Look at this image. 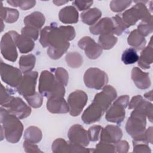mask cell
Here are the masks:
<instances>
[{
  "label": "cell",
  "mask_w": 153,
  "mask_h": 153,
  "mask_svg": "<svg viewBox=\"0 0 153 153\" xmlns=\"http://www.w3.org/2000/svg\"><path fill=\"white\" fill-rule=\"evenodd\" d=\"M114 25L111 19L105 17L102 19L97 23L90 27V32L93 35L113 34Z\"/></svg>",
  "instance_id": "21"
},
{
  "label": "cell",
  "mask_w": 153,
  "mask_h": 153,
  "mask_svg": "<svg viewBox=\"0 0 153 153\" xmlns=\"http://www.w3.org/2000/svg\"><path fill=\"white\" fill-rule=\"evenodd\" d=\"M1 127L4 130L5 139L15 143L20 140L23 131L22 123L15 115L2 106L1 108Z\"/></svg>",
  "instance_id": "2"
},
{
  "label": "cell",
  "mask_w": 153,
  "mask_h": 153,
  "mask_svg": "<svg viewBox=\"0 0 153 153\" xmlns=\"http://www.w3.org/2000/svg\"><path fill=\"white\" fill-rule=\"evenodd\" d=\"M139 55L136 50L133 48L126 49L122 54L121 60L126 65L133 64L139 60Z\"/></svg>",
  "instance_id": "32"
},
{
  "label": "cell",
  "mask_w": 153,
  "mask_h": 153,
  "mask_svg": "<svg viewBox=\"0 0 153 153\" xmlns=\"http://www.w3.org/2000/svg\"><path fill=\"white\" fill-rule=\"evenodd\" d=\"M12 33L16 45L21 53H27L33 49L35 43L33 39L22 34L19 35L14 30H12Z\"/></svg>",
  "instance_id": "22"
},
{
  "label": "cell",
  "mask_w": 153,
  "mask_h": 153,
  "mask_svg": "<svg viewBox=\"0 0 153 153\" xmlns=\"http://www.w3.org/2000/svg\"><path fill=\"white\" fill-rule=\"evenodd\" d=\"M94 152H115V148L114 144L100 142L96 146Z\"/></svg>",
  "instance_id": "39"
},
{
  "label": "cell",
  "mask_w": 153,
  "mask_h": 153,
  "mask_svg": "<svg viewBox=\"0 0 153 153\" xmlns=\"http://www.w3.org/2000/svg\"><path fill=\"white\" fill-rule=\"evenodd\" d=\"M133 152H151V151L148 146V144L133 141Z\"/></svg>",
  "instance_id": "43"
},
{
  "label": "cell",
  "mask_w": 153,
  "mask_h": 153,
  "mask_svg": "<svg viewBox=\"0 0 153 153\" xmlns=\"http://www.w3.org/2000/svg\"><path fill=\"white\" fill-rule=\"evenodd\" d=\"M1 52L7 60L15 62L17 60L18 54L12 30L2 36L1 41Z\"/></svg>",
  "instance_id": "10"
},
{
  "label": "cell",
  "mask_w": 153,
  "mask_h": 153,
  "mask_svg": "<svg viewBox=\"0 0 153 153\" xmlns=\"http://www.w3.org/2000/svg\"><path fill=\"white\" fill-rule=\"evenodd\" d=\"M38 90L42 96L48 99L63 97L65 93V86L48 71H42L40 75Z\"/></svg>",
  "instance_id": "3"
},
{
  "label": "cell",
  "mask_w": 153,
  "mask_h": 153,
  "mask_svg": "<svg viewBox=\"0 0 153 153\" xmlns=\"http://www.w3.org/2000/svg\"><path fill=\"white\" fill-rule=\"evenodd\" d=\"M38 75L36 71H30L25 74L21 82L16 87L18 93L23 96L24 97L33 94L36 92L35 86Z\"/></svg>",
  "instance_id": "13"
},
{
  "label": "cell",
  "mask_w": 153,
  "mask_h": 153,
  "mask_svg": "<svg viewBox=\"0 0 153 153\" xmlns=\"http://www.w3.org/2000/svg\"><path fill=\"white\" fill-rule=\"evenodd\" d=\"M68 136L69 141L75 145L85 147L89 144L88 132L79 124L71 126L68 131Z\"/></svg>",
  "instance_id": "14"
},
{
  "label": "cell",
  "mask_w": 153,
  "mask_h": 153,
  "mask_svg": "<svg viewBox=\"0 0 153 153\" xmlns=\"http://www.w3.org/2000/svg\"><path fill=\"white\" fill-rule=\"evenodd\" d=\"M146 115L134 109L127 121L126 129L128 134L135 138L143 134L146 130Z\"/></svg>",
  "instance_id": "6"
},
{
  "label": "cell",
  "mask_w": 153,
  "mask_h": 153,
  "mask_svg": "<svg viewBox=\"0 0 153 153\" xmlns=\"http://www.w3.org/2000/svg\"><path fill=\"white\" fill-rule=\"evenodd\" d=\"M24 138L27 142L37 143L42 139V132L37 127L30 126L25 131Z\"/></svg>",
  "instance_id": "29"
},
{
  "label": "cell",
  "mask_w": 153,
  "mask_h": 153,
  "mask_svg": "<svg viewBox=\"0 0 153 153\" xmlns=\"http://www.w3.org/2000/svg\"><path fill=\"white\" fill-rule=\"evenodd\" d=\"M78 45L81 49L84 50L85 55L91 59H97L102 53V47L89 36L81 38L78 41Z\"/></svg>",
  "instance_id": "15"
},
{
  "label": "cell",
  "mask_w": 153,
  "mask_h": 153,
  "mask_svg": "<svg viewBox=\"0 0 153 153\" xmlns=\"http://www.w3.org/2000/svg\"><path fill=\"white\" fill-rule=\"evenodd\" d=\"M19 16V13L17 10L3 7L1 6V20H4L7 23H13L16 22Z\"/></svg>",
  "instance_id": "30"
},
{
  "label": "cell",
  "mask_w": 153,
  "mask_h": 153,
  "mask_svg": "<svg viewBox=\"0 0 153 153\" xmlns=\"http://www.w3.org/2000/svg\"><path fill=\"white\" fill-rule=\"evenodd\" d=\"M123 136L122 130L117 126L108 125L102 129L100 138V141L108 143H115L120 141Z\"/></svg>",
  "instance_id": "17"
},
{
  "label": "cell",
  "mask_w": 153,
  "mask_h": 153,
  "mask_svg": "<svg viewBox=\"0 0 153 153\" xmlns=\"http://www.w3.org/2000/svg\"><path fill=\"white\" fill-rule=\"evenodd\" d=\"M7 2L13 7H20L23 10H27L36 4L35 1H7Z\"/></svg>",
  "instance_id": "38"
},
{
  "label": "cell",
  "mask_w": 153,
  "mask_h": 153,
  "mask_svg": "<svg viewBox=\"0 0 153 153\" xmlns=\"http://www.w3.org/2000/svg\"><path fill=\"white\" fill-rule=\"evenodd\" d=\"M131 2V1H112L110 8L114 12H121L130 6Z\"/></svg>",
  "instance_id": "35"
},
{
  "label": "cell",
  "mask_w": 153,
  "mask_h": 153,
  "mask_svg": "<svg viewBox=\"0 0 153 153\" xmlns=\"http://www.w3.org/2000/svg\"><path fill=\"white\" fill-rule=\"evenodd\" d=\"M102 127L100 126H93L88 130V136L89 140L95 142L99 140Z\"/></svg>",
  "instance_id": "41"
},
{
  "label": "cell",
  "mask_w": 153,
  "mask_h": 153,
  "mask_svg": "<svg viewBox=\"0 0 153 153\" xmlns=\"http://www.w3.org/2000/svg\"><path fill=\"white\" fill-rule=\"evenodd\" d=\"M53 70L56 78L64 86H66L68 81V72L62 68H57L56 69H54Z\"/></svg>",
  "instance_id": "37"
},
{
  "label": "cell",
  "mask_w": 153,
  "mask_h": 153,
  "mask_svg": "<svg viewBox=\"0 0 153 153\" xmlns=\"http://www.w3.org/2000/svg\"><path fill=\"white\" fill-rule=\"evenodd\" d=\"M4 108L19 119L25 118L29 116L31 113L30 108L19 97L13 96L10 102Z\"/></svg>",
  "instance_id": "12"
},
{
  "label": "cell",
  "mask_w": 153,
  "mask_h": 153,
  "mask_svg": "<svg viewBox=\"0 0 153 153\" xmlns=\"http://www.w3.org/2000/svg\"><path fill=\"white\" fill-rule=\"evenodd\" d=\"M87 100V95L82 90H77L71 93L68 99L71 115L74 117L79 115L85 106Z\"/></svg>",
  "instance_id": "9"
},
{
  "label": "cell",
  "mask_w": 153,
  "mask_h": 153,
  "mask_svg": "<svg viewBox=\"0 0 153 153\" xmlns=\"http://www.w3.org/2000/svg\"><path fill=\"white\" fill-rule=\"evenodd\" d=\"M35 62V56L32 54L22 56L19 62L21 71L24 74L30 72L34 68Z\"/></svg>",
  "instance_id": "28"
},
{
  "label": "cell",
  "mask_w": 153,
  "mask_h": 153,
  "mask_svg": "<svg viewBox=\"0 0 153 153\" xmlns=\"http://www.w3.org/2000/svg\"><path fill=\"white\" fill-rule=\"evenodd\" d=\"M152 90H151L149 92H147L145 94L144 96L145 98H146L147 99L149 100L150 101H152Z\"/></svg>",
  "instance_id": "47"
},
{
  "label": "cell",
  "mask_w": 153,
  "mask_h": 153,
  "mask_svg": "<svg viewBox=\"0 0 153 153\" xmlns=\"http://www.w3.org/2000/svg\"><path fill=\"white\" fill-rule=\"evenodd\" d=\"M117 96V91L113 87L106 85L103 88L102 91L95 95L93 102L100 108L105 112L111 103L115 99Z\"/></svg>",
  "instance_id": "11"
},
{
  "label": "cell",
  "mask_w": 153,
  "mask_h": 153,
  "mask_svg": "<svg viewBox=\"0 0 153 153\" xmlns=\"http://www.w3.org/2000/svg\"><path fill=\"white\" fill-rule=\"evenodd\" d=\"M21 70L11 65L1 62V76L2 80L7 84L17 87L23 78Z\"/></svg>",
  "instance_id": "8"
},
{
  "label": "cell",
  "mask_w": 153,
  "mask_h": 153,
  "mask_svg": "<svg viewBox=\"0 0 153 153\" xmlns=\"http://www.w3.org/2000/svg\"><path fill=\"white\" fill-rule=\"evenodd\" d=\"M75 31L71 26L57 27L51 23L41 31L39 42L42 47H48L47 54L53 59H58L68 50L69 41L74 39Z\"/></svg>",
  "instance_id": "1"
},
{
  "label": "cell",
  "mask_w": 153,
  "mask_h": 153,
  "mask_svg": "<svg viewBox=\"0 0 153 153\" xmlns=\"http://www.w3.org/2000/svg\"><path fill=\"white\" fill-rule=\"evenodd\" d=\"M25 98L27 100L29 105L34 108H39L42 105L43 100L42 96L37 92H35L33 94L26 97Z\"/></svg>",
  "instance_id": "36"
},
{
  "label": "cell",
  "mask_w": 153,
  "mask_h": 153,
  "mask_svg": "<svg viewBox=\"0 0 153 153\" xmlns=\"http://www.w3.org/2000/svg\"><path fill=\"white\" fill-rule=\"evenodd\" d=\"M66 62L72 68H79L82 63V57L78 52H70L66 56Z\"/></svg>",
  "instance_id": "33"
},
{
  "label": "cell",
  "mask_w": 153,
  "mask_h": 153,
  "mask_svg": "<svg viewBox=\"0 0 153 153\" xmlns=\"http://www.w3.org/2000/svg\"><path fill=\"white\" fill-rule=\"evenodd\" d=\"M84 81L87 87L100 90L106 85L108 77L104 71L96 68H90L84 74Z\"/></svg>",
  "instance_id": "7"
},
{
  "label": "cell",
  "mask_w": 153,
  "mask_h": 153,
  "mask_svg": "<svg viewBox=\"0 0 153 153\" xmlns=\"http://www.w3.org/2000/svg\"><path fill=\"white\" fill-rule=\"evenodd\" d=\"M152 37L149 43L141 52L138 60V65L143 69H147L150 68L152 63Z\"/></svg>",
  "instance_id": "24"
},
{
  "label": "cell",
  "mask_w": 153,
  "mask_h": 153,
  "mask_svg": "<svg viewBox=\"0 0 153 153\" xmlns=\"http://www.w3.org/2000/svg\"><path fill=\"white\" fill-rule=\"evenodd\" d=\"M103 114L102 109L92 102L84 111L81 118L84 123L90 124L99 121Z\"/></svg>",
  "instance_id": "19"
},
{
  "label": "cell",
  "mask_w": 153,
  "mask_h": 153,
  "mask_svg": "<svg viewBox=\"0 0 153 153\" xmlns=\"http://www.w3.org/2000/svg\"><path fill=\"white\" fill-rule=\"evenodd\" d=\"M99 44L103 49L109 50L112 48L117 42V38L112 33L100 35L99 38Z\"/></svg>",
  "instance_id": "31"
},
{
  "label": "cell",
  "mask_w": 153,
  "mask_h": 153,
  "mask_svg": "<svg viewBox=\"0 0 153 153\" xmlns=\"http://www.w3.org/2000/svg\"><path fill=\"white\" fill-rule=\"evenodd\" d=\"M93 3V1H74L73 5L76 7L79 11L87 10Z\"/></svg>",
  "instance_id": "44"
},
{
  "label": "cell",
  "mask_w": 153,
  "mask_h": 153,
  "mask_svg": "<svg viewBox=\"0 0 153 153\" xmlns=\"http://www.w3.org/2000/svg\"><path fill=\"white\" fill-rule=\"evenodd\" d=\"M111 19L114 25L113 34L120 35L124 31H125L126 29L129 27V26L124 23L123 20L118 15H116L112 17Z\"/></svg>",
  "instance_id": "34"
},
{
  "label": "cell",
  "mask_w": 153,
  "mask_h": 153,
  "mask_svg": "<svg viewBox=\"0 0 153 153\" xmlns=\"http://www.w3.org/2000/svg\"><path fill=\"white\" fill-rule=\"evenodd\" d=\"M53 152H88L90 150L84 146L75 145L71 142H66L63 139L58 138L52 144Z\"/></svg>",
  "instance_id": "16"
},
{
  "label": "cell",
  "mask_w": 153,
  "mask_h": 153,
  "mask_svg": "<svg viewBox=\"0 0 153 153\" xmlns=\"http://www.w3.org/2000/svg\"><path fill=\"white\" fill-rule=\"evenodd\" d=\"M61 22L65 24L76 23L78 21V13L73 6H67L61 9L59 13Z\"/></svg>",
  "instance_id": "23"
},
{
  "label": "cell",
  "mask_w": 153,
  "mask_h": 153,
  "mask_svg": "<svg viewBox=\"0 0 153 153\" xmlns=\"http://www.w3.org/2000/svg\"><path fill=\"white\" fill-rule=\"evenodd\" d=\"M102 12L97 8L88 9L81 14V18L83 23L93 26L100 18Z\"/></svg>",
  "instance_id": "27"
},
{
  "label": "cell",
  "mask_w": 153,
  "mask_h": 153,
  "mask_svg": "<svg viewBox=\"0 0 153 153\" xmlns=\"http://www.w3.org/2000/svg\"><path fill=\"white\" fill-rule=\"evenodd\" d=\"M53 2L56 5H62L63 4H65L67 2H68V1H53Z\"/></svg>",
  "instance_id": "48"
},
{
  "label": "cell",
  "mask_w": 153,
  "mask_h": 153,
  "mask_svg": "<svg viewBox=\"0 0 153 153\" xmlns=\"http://www.w3.org/2000/svg\"><path fill=\"white\" fill-rule=\"evenodd\" d=\"M129 103V97L123 95L119 97L108 109L105 118L109 122L120 124L125 118V109Z\"/></svg>",
  "instance_id": "5"
},
{
  "label": "cell",
  "mask_w": 153,
  "mask_h": 153,
  "mask_svg": "<svg viewBox=\"0 0 153 153\" xmlns=\"http://www.w3.org/2000/svg\"><path fill=\"white\" fill-rule=\"evenodd\" d=\"M128 45L133 47L136 50H140L144 48L146 40L143 36H142L137 29H134L131 32L127 38Z\"/></svg>",
  "instance_id": "26"
},
{
  "label": "cell",
  "mask_w": 153,
  "mask_h": 153,
  "mask_svg": "<svg viewBox=\"0 0 153 153\" xmlns=\"http://www.w3.org/2000/svg\"><path fill=\"white\" fill-rule=\"evenodd\" d=\"M23 148L26 152H42L35 143H30L26 140L23 142Z\"/></svg>",
  "instance_id": "46"
},
{
  "label": "cell",
  "mask_w": 153,
  "mask_h": 153,
  "mask_svg": "<svg viewBox=\"0 0 153 153\" xmlns=\"http://www.w3.org/2000/svg\"><path fill=\"white\" fill-rule=\"evenodd\" d=\"M131 79L138 88L146 89L151 85L149 74L144 72L137 67H134L131 71Z\"/></svg>",
  "instance_id": "18"
},
{
  "label": "cell",
  "mask_w": 153,
  "mask_h": 153,
  "mask_svg": "<svg viewBox=\"0 0 153 153\" xmlns=\"http://www.w3.org/2000/svg\"><path fill=\"white\" fill-rule=\"evenodd\" d=\"M115 152H126L129 148V145L126 140H120L115 143H114Z\"/></svg>",
  "instance_id": "45"
},
{
  "label": "cell",
  "mask_w": 153,
  "mask_h": 153,
  "mask_svg": "<svg viewBox=\"0 0 153 153\" xmlns=\"http://www.w3.org/2000/svg\"><path fill=\"white\" fill-rule=\"evenodd\" d=\"M21 32L22 35L27 36L33 39V41L36 40L39 36L38 29L30 26H26L25 27H23Z\"/></svg>",
  "instance_id": "40"
},
{
  "label": "cell",
  "mask_w": 153,
  "mask_h": 153,
  "mask_svg": "<svg viewBox=\"0 0 153 153\" xmlns=\"http://www.w3.org/2000/svg\"><path fill=\"white\" fill-rule=\"evenodd\" d=\"M137 30L144 37L148 36L149 33L152 32V23H148L145 22L140 23L138 25Z\"/></svg>",
  "instance_id": "42"
},
{
  "label": "cell",
  "mask_w": 153,
  "mask_h": 153,
  "mask_svg": "<svg viewBox=\"0 0 153 153\" xmlns=\"http://www.w3.org/2000/svg\"><path fill=\"white\" fill-rule=\"evenodd\" d=\"M137 3L123 14V20L129 27L134 25L139 20L142 22L152 23V16L142 1H134Z\"/></svg>",
  "instance_id": "4"
},
{
  "label": "cell",
  "mask_w": 153,
  "mask_h": 153,
  "mask_svg": "<svg viewBox=\"0 0 153 153\" xmlns=\"http://www.w3.org/2000/svg\"><path fill=\"white\" fill-rule=\"evenodd\" d=\"M45 21V19L42 13L35 11L25 17L23 22L26 26L39 29L44 25Z\"/></svg>",
  "instance_id": "25"
},
{
  "label": "cell",
  "mask_w": 153,
  "mask_h": 153,
  "mask_svg": "<svg viewBox=\"0 0 153 153\" xmlns=\"http://www.w3.org/2000/svg\"><path fill=\"white\" fill-rule=\"evenodd\" d=\"M47 109L49 112L53 114H65L69 111L68 103L63 97L48 99Z\"/></svg>",
  "instance_id": "20"
}]
</instances>
